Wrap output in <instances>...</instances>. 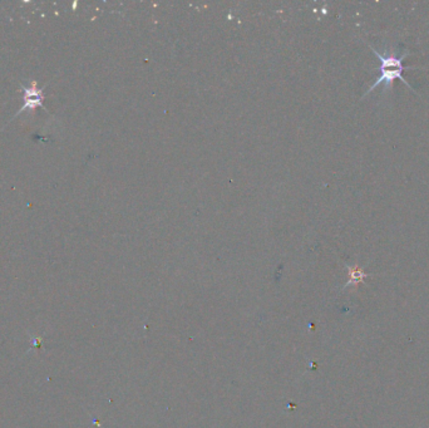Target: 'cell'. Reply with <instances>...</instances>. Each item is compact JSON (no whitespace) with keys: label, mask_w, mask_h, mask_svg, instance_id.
Listing matches in <instances>:
<instances>
[{"label":"cell","mask_w":429,"mask_h":428,"mask_svg":"<svg viewBox=\"0 0 429 428\" xmlns=\"http://www.w3.org/2000/svg\"><path fill=\"white\" fill-rule=\"evenodd\" d=\"M21 87L23 88V91H24V106H23L22 108L16 112L15 116L13 117V120L18 117L19 114H22L23 112L27 111V109H29V111L33 112L36 107H41V108H43L45 112H48L47 108L43 106L44 87L43 88H38V83H36V81H32V83L29 84V87H25V86H23V84H21Z\"/></svg>","instance_id":"obj_1"},{"label":"cell","mask_w":429,"mask_h":428,"mask_svg":"<svg viewBox=\"0 0 429 428\" xmlns=\"http://www.w3.org/2000/svg\"><path fill=\"white\" fill-rule=\"evenodd\" d=\"M413 68H414V67H404V68H385V69L379 70L380 75L377 78V80H375L374 84L369 87V89L365 92V94H364V95L369 94V93L374 91V89L382 83H384V92H388L389 89L392 88V86H393L395 80H400L403 82V83L406 84V86H408L409 88L412 89V91L416 92V91H414L413 87H412L411 84L408 83V81H405V78L403 77V72H404L405 69H413Z\"/></svg>","instance_id":"obj_2"},{"label":"cell","mask_w":429,"mask_h":428,"mask_svg":"<svg viewBox=\"0 0 429 428\" xmlns=\"http://www.w3.org/2000/svg\"><path fill=\"white\" fill-rule=\"evenodd\" d=\"M366 275L364 274L363 271L359 269H352L350 270V281L349 284H357L359 283V281L363 280L364 278H365Z\"/></svg>","instance_id":"obj_3"}]
</instances>
